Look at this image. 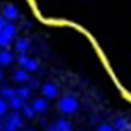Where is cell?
I'll use <instances>...</instances> for the list:
<instances>
[{"label": "cell", "instance_id": "obj_3", "mask_svg": "<svg viewBox=\"0 0 131 131\" xmlns=\"http://www.w3.org/2000/svg\"><path fill=\"white\" fill-rule=\"evenodd\" d=\"M43 94L49 99H54L57 96L58 93V88L52 83H46L42 86Z\"/></svg>", "mask_w": 131, "mask_h": 131}, {"label": "cell", "instance_id": "obj_5", "mask_svg": "<svg viewBox=\"0 0 131 131\" xmlns=\"http://www.w3.org/2000/svg\"><path fill=\"white\" fill-rule=\"evenodd\" d=\"M56 125H57L58 131H72L73 130L71 123L66 119H60Z\"/></svg>", "mask_w": 131, "mask_h": 131}, {"label": "cell", "instance_id": "obj_23", "mask_svg": "<svg viewBox=\"0 0 131 131\" xmlns=\"http://www.w3.org/2000/svg\"><path fill=\"white\" fill-rule=\"evenodd\" d=\"M127 131H131V123L128 124V128H127Z\"/></svg>", "mask_w": 131, "mask_h": 131}, {"label": "cell", "instance_id": "obj_17", "mask_svg": "<svg viewBox=\"0 0 131 131\" xmlns=\"http://www.w3.org/2000/svg\"><path fill=\"white\" fill-rule=\"evenodd\" d=\"M10 41H11V39L1 34V35H0V44H1V45L3 47L7 46L10 44Z\"/></svg>", "mask_w": 131, "mask_h": 131}, {"label": "cell", "instance_id": "obj_1", "mask_svg": "<svg viewBox=\"0 0 131 131\" xmlns=\"http://www.w3.org/2000/svg\"><path fill=\"white\" fill-rule=\"evenodd\" d=\"M78 107V101L72 95H66L62 97L58 102L60 110L64 113H72Z\"/></svg>", "mask_w": 131, "mask_h": 131}, {"label": "cell", "instance_id": "obj_6", "mask_svg": "<svg viewBox=\"0 0 131 131\" xmlns=\"http://www.w3.org/2000/svg\"><path fill=\"white\" fill-rule=\"evenodd\" d=\"M128 123L124 117H118L114 123V128L117 131H125L127 130Z\"/></svg>", "mask_w": 131, "mask_h": 131}, {"label": "cell", "instance_id": "obj_19", "mask_svg": "<svg viewBox=\"0 0 131 131\" xmlns=\"http://www.w3.org/2000/svg\"><path fill=\"white\" fill-rule=\"evenodd\" d=\"M7 109V104L3 98H1L0 100V112L1 114H4Z\"/></svg>", "mask_w": 131, "mask_h": 131}, {"label": "cell", "instance_id": "obj_14", "mask_svg": "<svg viewBox=\"0 0 131 131\" xmlns=\"http://www.w3.org/2000/svg\"><path fill=\"white\" fill-rule=\"evenodd\" d=\"M23 115L24 116L27 118H31L34 116L35 110H34L32 106H28L27 104H24L23 106Z\"/></svg>", "mask_w": 131, "mask_h": 131}, {"label": "cell", "instance_id": "obj_9", "mask_svg": "<svg viewBox=\"0 0 131 131\" xmlns=\"http://www.w3.org/2000/svg\"><path fill=\"white\" fill-rule=\"evenodd\" d=\"M14 79L18 82L26 81L29 79V75L26 71L23 70H16L13 75Z\"/></svg>", "mask_w": 131, "mask_h": 131}, {"label": "cell", "instance_id": "obj_20", "mask_svg": "<svg viewBox=\"0 0 131 131\" xmlns=\"http://www.w3.org/2000/svg\"><path fill=\"white\" fill-rule=\"evenodd\" d=\"M97 131H114V130L110 125H102L98 127Z\"/></svg>", "mask_w": 131, "mask_h": 131}, {"label": "cell", "instance_id": "obj_16", "mask_svg": "<svg viewBox=\"0 0 131 131\" xmlns=\"http://www.w3.org/2000/svg\"><path fill=\"white\" fill-rule=\"evenodd\" d=\"M2 93L4 96L7 97L10 100V98H13L14 97L16 96L17 92L13 89L10 88H5L2 91Z\"/></svg>", "mask_w": 131, "mask_h": 131}, {"label": "cell", "instance_id": "obj_18", "mask_svg": "<svg viewBox=\"0 0 131 131\" xmlns=\"http://www.w3.org/2000/svg\"><path fill=\"white\" fill-rule=\"evenodd\" d=\"M30 58L29 57H28L27 55H26L24 53H21L20 55L19 56L18 58V62L20 64H22L23 66H25L26 64L28 63V62L30 60Z\"/></svg>", "mask_w": 131, "mask_h": 131}, {"label": "cell", "instance_id": "obj_10", "mask_svg": "<svg viewBox=\"0 0 131 131\" xmlns=\"http://www.w3.org/2000/svg\"><path fill=\"white\" fill-rule=\"evenodd\" d=\"M29 46H30V43L26 39H18L16 43V49L19 51L21 53H24V51L28 49Z\"/></svg>", "mask_w": 131, "mask_h": 131}, {"label": "cell", "instance_id": "obj_11", "mask_svg": "<svg viewBox=\"0 0 131 131\" xmlns=\"http://www.w3.org/2000/svg\"><path fill=\"white\" fill-rule=\"evenodd\" d=\"M9 106L14 110H18L24 105L23 104V100L20 97L15 96L9 100Z\"/></svg>", "mask_w": 131, "mask_h": 131}, {"label": "cell", "instance_id": "obj_2", "mask_svg": "<svg viewBox=\"0 0 131 131\" xmlns=\"http://www.w3.org/2000/svg\"><path fill=\"white\" fill-rule=\"evenodd\" d=\"M23 123L19 113L12 112L9 115L4 123V128L6 131H15L17 128L23 126Z\"/></svg>", "mask_w": 131, "mask_h": 131}, {"label": "cell", "instance_id": "obj_4", "mask_svg": "<svg viewBox=\"0 0 131 131\" xmlns=\"http://www.w3.org/2000/svg\"><path fill=\"white\" fill-rule=\"evenodd\" d=\"M47 102L45 98H37L34 100L31 106L36 112L42 113L46 110L47 108Z\"/></svg>", "mask_w": 131, "mask_h": 131}, {"label": "cell", "instance_id": "obj_24", "mask_svg": "<svg viewBox=\"0 0 131 131\" xmlns=\"http://www.w3.org/2000/svg\"><path fill=\"white\" fill-rule=\"evenodd\" d=\"M26 131H34V130H27Z\"/></svg>", "mask_w": 131, "mask_h": 131}, {"label": "cell", "instance_id": "obj_7", "mask_svg": "<svg viewBox=\"0 0 131 131\" xmlns=\"http://www.w3.org/2000/svg\"><path fill=\"white\" fill-rule=\"evenodd\" d=\"M4 15L6 18L14 19L18 16V10L13 5H8L5 8Z\"/></svg>", "mask_w": 131, "mask_h": 131}, {"label": "cell", "instance_id": "obj_22", "mask_svg": "<svg viewBox=\"0 0 131 131\" xmlns=\"http://www.w3.org/2000/svg\"><path fill=\"white\" fill-rule=\"evenodd\" d=\"M46 131H58L57 125H51L47 128Z\"/></svg>", "mask_w": 131, "mask_h": 131}, {"label": "cell", "instance_id": "obj_15", "mask_svg": "<svg viewBox=\"0 0 131 131\" xmlns=\"http://www.w3.org/2000/svg\"><path fill=\"white\" fill-rule=\"evenodd\" d=\"M17 94L22 100H26L30 96V89L27 87H21L17 91Z\"/></svg>", "mask_w": 131, "mask_h": 131}, {"label": "cell", "instance_id": "obj_21", "mask_svg": "<svg viewBox=\"0 0 131 131\" xmlns=\"http://www.w3.org/2000/svg\"><path fill=\"white\" fill-rule=\"evenodd\" d=\"M8 24V23L6 21V20L3 17H1V19H0V26H1V28L2 29L3 28L5 27V26Z\"/></svg>", "mask_w": 131, "mask_h": 131}, {"label": "cell", "instance_id": "obj_8", "mask_svg": "<svg viewBox=\"0 0 131 131\" xmlns=\"http://www.w3.org/2000/svg\"><path fill=\"white\" fill-rule=\"evenodd\" d=\"M16 32V28H15V25L13 24H10V23H8L5 28H3L2 30V34L6 36L10 39H12L14 37Z\"/></svg>", "mask_w": 131, "mask_h": 131}, {"label": "cell", "instance_id": "obj_13", "mask_svg": "<svg viewBox=\"0 0 131 131\" xmlns=\"http://www.w3.org/2000/svg\"><path fill=\"white\" fill-rule=\"evenodd\" d=\"M38 62H37V60H36L34 58H30V60L24 66V67L26 68L28 72H36V70L38 68Z\"/></svg>", "mask_w": 131, "mask_h": 131}, {"label": "cell", "instance_id": "obj_12", "mask_svg": "<svg viewBox=\"0 0 131 131\" xmlns=\"http://www.w3.org/2000/svg\"><path fill=\"white\" fill-rule=\"evenodd\" d=\"M12 60V54L8 51H3L0 54V62L3 65L10 64Z\"/></svg>", "mask_w": 131, "mask_h": 131}]
</instances>
